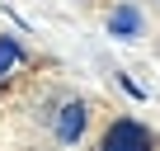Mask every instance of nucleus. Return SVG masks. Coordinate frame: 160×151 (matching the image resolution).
Segmentation results:
<instances>
[{
    "label": "nucleus",
    "instance_id": "f257e3e1",
    "mask_svg": "<svg viewBox=\"0 0 160 151\" xmlns=\"http://www.w3.org/2000/svg\"><path fill=\"white\" fill-rule=\"evenodd\" d=\"M99 151H151V132L132 118H118L108 132H104V146Z\"/></svg>",
    "mask_w": 160,
    "mask_h": 151
},
{
    "label": "nucleus",
    "instance_id": "f03ea898",
    "mask_svg": "<svg viewBox=\"0 0 160 151\" xmlns=\"http://www.w3.org/2000/svg\"><path fill=\"white\" fill-rule=\"evenodd\" d=\"M80 132H85V104H66L61 118H57V137L61 142H75Z\"/></svg>",
    "mask_w": 160,
    "mask_h": 151
},
{
    "label": "nucleus",
    "instance_id": "7ed1b4c3",
    "mask_svg": "<svg viewBox=\"0 0 160 151\" xmlns=\"http://www.w3.org/2000/svg\"><path fill=\"white\" fill-rule=\"evenodd\" d=\"M108 29H113L118 38H132V33L141 29V14H137L132 5H122V10H113V19H108Z\"/></svg>",
    "mask_w": 160,
    "mask_h": 151
},
{
    "label": "nucleus",
    "instance_id": "20e7f679",
    "mask_svg": "<svg viewBox=\"0 0 160 151\" xmlns=\"http://www.w3.org/2000/svg\"><path fill=\"white\" fill-rule=\"evenodd\" d=\"M19 57H24V52H19V43H14V38H0V81L14 71V61H19Z\"/></svg>",
    "mask_w": 160,
    "mask_h": 151
}]
</instances>
